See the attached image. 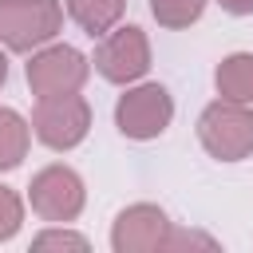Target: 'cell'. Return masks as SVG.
<instances>
[{
  "mask_svg": "<svg viewBox=\"0 0 253 253\" xmlns=\"http://www.w3.org/2000/svg\"><path fill=\"white\" fill-rule=\"evenodd\" d=\"M63 28L59 0H0V43L8 51H36Z\"/></svg>",
  "mask_w": 253,
  "mask_h": 253,
  "instance_id": "1",
  "label": "cell"
},
{
  "mask_svg": "<svg viewBox=\"0 0 253 253\" xmlns=\"http://www.w3.org/2000/svg\"><path fill=\"white\" fill-rule=\"evenodd\" d=\"M28 142H32V123L20 111L0 107V170H16L28 154Z\"/></svg>",
  "mask_w": 253,
  "mask_h": 253,
  "instance_id": "11",
  "label": "cell"
},
{
  "mask_svg": "<svg viewBox=\"0 0 253 253\" xmlns=\"http://www.w3.org/2000/svg\"><path fill=\"white\" fill-rule=\"evenodd\" d=\"M87 55L75 51L71 43H51L43 51H32L24 75H28V87L36 99H51V95H71L87 83Z\"/></svg>",
  "mask_w": 253,
  "mask_h": 253,
  "instance_id": "4",
  "label": "cell"
},
{
  "mask_svg": "<svg viewBox=\"0 0 253 253\" xmlns=\"http://www.w3.org/2000/svg\"><path fill=\"white\" fill-rule=\"evenodd\" d=\"M91 63L107 83H134V79H142L150 71V40L134 24L115 28V32L103 36V43L95 47Z\"/></svg>",
  "mask_w": 253,
  "mask_h": 253,
  "instance_id": "6",
  "label": "cell"
},
{
  "mask_svg": "<svg viewBox=\"0 0 253 253\" xmlns=\"http://www.w3.org/2000/svg\"><path fill=\"white\" fill-rule=\"evenodd\" d=\"M229 16H253V0H217Z\"/></svg>",
  "mask_w": 253,
  "mask_h": 253,
  "instance_id": "15",
  "label": "cell"
},
{
  "mask_svg": "<svg viewBox=\"0 0 253 253\" xmlns=\"http://www.w3.org/2000/svg\"><path fill=\"white\" fill-rule=\"evenodd\" d=\"M198 138L217 162H241L253 154V111L245 103L217 99L202 111Z\"/></svg>",
  "mask_w": 253,
  "mask_h": 253,
  "instance_id": "2",
  "label": "cell"
},
{
  "mask_svg": "<svg viewBox=\"0 0 253 253\" xmlns=\"http://www.w3.org/2000/svg\"><path fill=\"white\" fill-rule=\"evenodd\" d=\"M20 225H24V202L16 190L0 186V241H12L20 233Z\"/></svg>",
  "mask_w": 253,
  "mask_h": 253,
  "instance_id": "13",
  "label": "cell"
},
{
  "mask_svg": "<svg viewBox=\"0 0 253 253\" xmlns=\"http://www.w3.org/2000/svg\"><path fill=\"white\" fill-rule=\"evenodd\" d=\"M170 119H174V99L162 83H138L115 103V126L134 142L158 138L170 126Z\"/></svg>",
  "mask_w": 253,
  "mask_h": 253,
  "instance_id": "5",
  "label": "cell"
},
{
  "mask_svg": "<svg viewBox=\"0 0 253 253\" xmlns=\"http://www.w3.org/2000/svg\"><path fill=\"white\" fill-rule=\"evenodd\" d=\"M166 233H170V217L150 206V202H138V206H126L115 225H111V249L115 253H158L166 245Z\"/></svg>",
  "mask_w": 253,
  "mask_h": 253,
  "instance_id": "8",
  "label": "cell"
},
{
  "mask_svg": "<svg viewBox=\"0 0 253 253\" xmlns=\"http://www.w3.org/2000/svg\"><path fill=\"white\" fill-rule=\"evenodd\" d=\"M206 12V0H150V16L162 28H190L198 16Z\"/></svg>",
  "mask_w": 253,
  "mask_h": 253,
  "instance_id": "12",
  "label": "cell"
},
{
  "mask_svg": "<svg viewBox=\"0 0 253 253\" xmlns=\"http://www.w3.org/2000/svg\"><path fill=\"white\" fill-rule=\"evenodd\" d=\"M4 79H8V59H4V51H0V87H4Z\"/></svg>",
  "mask_w": 253,
  "mask_h": 253,
  "instance_id": "16",
  "label": "cell"
},
{
  "mask_svg": "<svg viewBox=\"0 0 253 253\" xmlns=\"http://www.w3.org/2000/svg\"><path fill=\"white\" fill-rule=\"evenodd\" d=\"M91 130V107L83 95H51V99H40L36 111H32V134L51 146V150H71L87 138Z\"/></svg>",
  "mask_w": 253,
  "mask_h": 253,
  "instance_id": "3",
  "label": "cell"
},
{
  "mask_svg": "<svg viewBox=\"0 0 253 253\" xmlns=\"http://www.w3.org/2000/svg\"><path fill=\"white\" fill-rule=\"evenodd\" d=\"M28 202L43 221H75L83 213L87 190L71 166H43L28 186Z\"/></svg>",
  "mask_w": 253,
  "mask_h": 253,
  "instance_id": "7",
  "label": "cell"
},
{
  "mask_svg": "<svg viewBox=\"0 0 253 253\" xmlns=\"http://www.w3.org/2000/svg\"><path fill=\"white\" fill-rule=\"evenodd\" d=\"M126 12V0H67V16L87 36H107Z\"/></svg>",
  "mask_w": 253,
  "mask_h": 253,
  "instance_id": "10",
  "label": "cell"
},
{
  "mask_svg": "<svg viewBox=\"0 0 253 253\" xmlns=\"http://www.w3.org/2000/svg\"><path fill=\"white\" fill-rule=\"evenodd\" d=\"M32 249H87L83 233H67V229H47L32 241Z\"/></svg>",
  "mask_w": 253,
  "mask_h": 253,
  "instance_id": "14",
  "label": "cell"
},
{
  "mask_svg": "<svg viewBox=\"0 0 253 253\" xmlns=\"http://www.w3.org/2000/svg\"><path fill=\"white\" fill-rule=\"evenodd\" d=\"M213 83H217V95L229 99V103H253V55L249 51H233L217 63L213 71Z\"/></svg>",
  "mask_w": 253,
  "mask_h": 253,
  "instance_id": "9",
  "label": "cell"
}]
</instances>
